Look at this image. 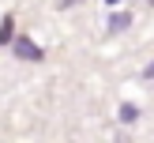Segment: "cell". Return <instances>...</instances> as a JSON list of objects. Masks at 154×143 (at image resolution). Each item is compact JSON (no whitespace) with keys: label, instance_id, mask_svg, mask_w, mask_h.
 Here are the masks:
<instances>
[{"label":"cell","instance_id":"obj_5","mask_svg":"<svg viewBox=\"0 0 154 143\" xmlns=\"http://www.w3.org/2000/svg\"><path fill=\"white\" fill-rule=\"evenodd\" d=\"M147 79H154V64H150V68H147Z\"/></svg>","mask_w":154,"mask_h":143},{"label":"cell","instance_id":"obj_2","mask_svg":"<svg viewBox=\"0 0 154 143\" xmlns=\"http://www.w3.org/2000/svg\"><path fill=\"white\" fill-rule=\"evenodd\" d=\"M11 34H15V19H11V15H4V23H0V45L11 42Z\"/></svg>","mask_w":154,"mask_h":143},{"label":"cell","instance_id":"obj_4","mask_svg":"<svg viewBox=\"0 0 154 143\" xmlns=\"http://www.w3.org/2000/svg\"><path fill=\"white\" fill-rule=\"evenodd\" d=\"M128 23H132V15H117V19H113V23H109V30H124V26H128Z\"/></svg>","mask_w":154,"mask_h":143},{"label":"cell","instance_id":"obj_1","mask_svg":"<svg viewBox=\"0 0 154 143\" xmlns=\"http://www.w3.org/2000/svg\"><path fill=\"white\" fill-rule=\"evenodd\" d=\"M15 53H19L23 60H42V49H38V45L30 42V38H23V34L15 38Z\"/></svg>","mask_w":154,"mask_h":143},{"label":"cell","instance_id":"obj_6","mask_svg":"<svg viewBox=\"0 0 154 143\" xmlns=\"http://www.w3.org/2000/svg\"><path fill=\"white\" fill-rule=\"evenodd\" d=\"M60 4H64V8H68V4H79V0H60Z\"/></svg>","mask_w":154,"mask_h":143},{"label":"cell","instance_id":"obj_7","mask_svg":"<svg viewBox=\"0 0 154 143\" xmlns=\"http://www.w3.org/2000/svg\"><path fill=\"white\" fill-rule=\"evenodd\" d=\"M109 4H117V0H109Z\"/></svg>","mask_w":154,"mask_h":143},{"label":"cell","instance_id":"obj_3","mask_svg":"<svg viewBox=\"0 0 154 143\" xmlns=\"http://www.w3.org/2000/svg\"><path fill=\"white\" fill-rule=\"evenodd\" d=\"M135 117H139V109H135V105H120V120H124V124H132Z\"/></svg>","mask_w":154,"mask_h":143},{"label":"cell","instance_id":"obj_8","mask_svg":"<svg viewBox=\"0 0 154 143\" xmlns=\"http://www.w3.org/2000/svg\"><path fill=\"white\" fill-rule=\"evenodd\" d=\"M150 4H154V0H150Z\"/></svg>","mask_w":154,"mask_h":143}]
</instances>
